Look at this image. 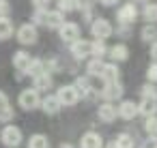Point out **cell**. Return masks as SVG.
<instances>
[{
  "label": "cell",
  "mask_w": 157,
  "mask_h": 148,
  "mask_svg": "<svg viewBox=\"0 0 157 148\" xmlns=\"http://www.w3.org/2000/svg\"><path fill=\"white\" fill-rule=\"evenodd\" d=\"M33 22H35V24H41V26H45V28H50V30H58V28L65 24V17H63V11L37 9Z\"/></svg>",
  "instance_id": "1"
},
{
  "label": "cell",
  "mask_w": 157,
  "mask_h": 148,
  "mask_svg": "<svg viewBox=\"0 0 157 148\" xmlns=\"http://www.w3.org/2000/svg\"><path fill=\"white\" fill-rule=\"evenodd\" d=\"M0 139H2V144L7 148H17L22 144V131L20 127H13V124H7L2 129V133H0Z\"/></svg>",
  "instance_id": "2"
},
{
  "label": "cell",
  "mask_w": 157,
  "mask_h": 148,
  "mask_svg": "<svg viewBox=\"0 0 157 148\" xmlns=\"http://www.w3.org/2000/svg\"><path fill=\"white\" fill-rule=\"evenodd\" d=\"M90 32H93V37L97 39V41H105L108 37H112V24L105 20V17H97L93 24H90Z\"/></svg>",
  "instance_id": "3"
},
{
  "label": "cell",
  "mask_w": 157,
  "mask_h": 148,
  "mask_svg": "<svg viewBox=\"0 0 157 148\" xmlns=\"http://www.w3.org/2000/svg\"><path fill=\"white\" fill-rule=\"evenodd\" d=\"M20 105L24 109H37L41 105V97H39V90L37 88H24L20 92Z\"/></svg>",
  "instance_id": "4"
},
{
  "label": "cell",
  "mask_w": 157,
  "mask_h": 148,
  "mask_svg": "<svg viewBox=\"0 0 157 148\" xmlns=\"http://www.w3.org/2000/svg\"><path fill=\"white\" fill-rule=\"evenodd\" d=\"M136 17H138V9L133 7V2L123 5V7L116 11V22H118L121 26H129V24H133Z\"/></svg>",
  "instance_id": "5"
},
{
  "label": "cell",
  "mask_w": 157,
  "mask_h": 148,
  "mask_svg": "<svg viewBox=\"0 0 157 148\" xmlns=\"http://www.w3.org/2000/svg\"><path fill=\"white\" fill-rule=\"evenodd\" d=\"M39 39V32L35 28V24H22L20 30H17V41L22 45H35Z\"/></svg>",
  "instance_id": "6"
},
{
  "label": "cell",
  "mask_w": 157,
  "mask_h": 148,
  "mask_svg": "<svg viewBox=\"0 0 157 148\" xmlns=\"http://www.w3.org/2000/svg\"><path fill=\"white\" fill-rule=\"evenodd\" d=\"M58 35L65 43H75L80 39V26L75 22H65L60 28H58Z\"/></svg>",
  "instance_id": "7"
},
{
  "label": "cell",
  "mask_w": 157,
  "mask_h": 148,
  "mask_svg": "<svg viewBox=\"0 0 157 148\" xmlns=\"http://www.w3.org/2000/svg\"><path fill=\"white\" fill-rule=\"evenodd\" d=\"M71 54H73V58H78V60L90 58V56H93V41L78 39L75 43H71Z\"/></svg>",
  "instance_id": "8"
},
{
  "label": "cell",
  "mask_w": 157,
  "mask_h": 148,
  "mask_svg": "<svg viewBox=\"0 0 157 148\" xmlns=\"http://www.w3.org/2000/svg\"><path fill=\"white\" fill-rule=\"evenodd\" d=\"M56 97H58V101L63 105H75L80 101V92H78L75 86H60L58 92H56Z\"/></svg>",
  "instance_id": "9"
},
{
  "label": "cell",
  "mask_w": 157,
  "mask_h": 148,
  "mask_svg": "<svg viewBox=\"0 0 157 148\" xmlns=\"http://www.w3.org/2000/svg\"><path fill=\"white\" fill-rule=\"evenodd\" d=\"M101 97L105 101H114V99H121L123 97V84L116 80V82H105L103 90H101Z\"/></svg>",
  "instance_id": "10"
},
{
  "label": "cell",
  "mask_w": 157,
  "mask_h": 148,
  "mask_svg": "<svg viewBox=\"0 0 157 148\" xmlns=\"http://www.w3.org/2000/svg\"><path fill=\"white\" fill-rule=\"evenodd\" d=\"M138 114H140V109H138V103H133V101H123L118 105V116L123 120H133Z\"/></svg>",
  "instance_id": "11"
},
{
  "label": "cell",
  "mask_w": 157,
  "mask_h": 148,
  "mask_svg": "<svg viewBox=\"0 0 157 148\" xmlns=\"http://www.w3.org/2000/svg\"><path fill=\"white\" fill-rule=\"evenodd\" d=\"M101 146H103V139H101V135L95 133V131L84 133L82 139H80V148H101Z\"/></svg>",
  "instance_id": "12"
},
{
  "label": "cell",
  "mask_w": 157,
  "mask_h": 148,
  "mask_svg": "<svg viewBox=\"0 0 157 148\" xmlns=\"http://www.w3.org/2000/svg\"><path fill=\"white\" fill-rule=\"evenodd\" d=\"M41 107H43V112H45V114L54 116V114H58V112H60L63 103L58 101V97H56V94H50V97L41 99Z\"/></svg>",
  "instance_id": "13"
},
{
  "label": "cell",
  "mask_w": 157,
  "mask_h": 148,
  "mask_svg": "<svg viewBox=\"0 0 157 148\" xmlns=\"http://www.w3.org/2000/svg\"><path fill=\"white\" fill-rule=\"evenodd\" d=\"M99 120H103V122H112V120H116V116H118V107H114L110 101H105L103 105H99Z\"/></svg>",
  "instance_id": "14"
},
{
  "label": "cell",
  "mask_w": 157,
  "mask_h": 148,
  "mask_svg": "<svg viewBox=\"0 0 157 148\" xmlns=\"http://www.w3.org/2000/svg\"><path fill=\"white\" fill-rule=\"evenodd\" d=\"M138 109H140V114H144L146 118H148V116H155V114H157V99L142 97V101L138 103Z\"/></svg>",
  "instance_id": "15"
},
{
  "label": "cell",
  "mask_w": 157,
  "mask_h": 148,
  "mask_svg": "<svg viewBox=\"0 0 157 148\" xmlns=\"http://www.w3.org/2000/svg\"><path fill=\"white\" fill-rule=\"evenodd\" d=\"M30 60H33V58H30L24 50H20V52H15V54H13V67H15L20 73H26V69H28Z\"/></svg>",
  "instance_id": "16"
},
{
  "label": "cell",
  "mask_w": 157,
  "mask_h": 148,
  "mask_svg": "<svg viewBox=\"0 0 157 148\" xmlns=\"http://www.w3.org/2000/svg\"><path fill=\"white\" fill-rule=\"evenodd\" d=\"M43 73H48V65H45L43 60H39V58H33L30 65H28V69H26V75H30V77L35 80V77L43 75Z\"/></svg>",
  "instance_id": "17"
},
{
  "label": "cell",
  "mask_w": 157,
  "mask_h": 148,
  "mask_svg": "<svg viewBox=\"0 0 157 148\" xmlns=\"http://www.w3.org/2000/svg\"><path fill=\"white\" fill-rule=\"evenodd\" d=\"M108 54H110V58H114V62H123V60L129 58V50H127V45H123V43H116L114 47H110Z\"/></svg>",
  "instance_id": "18"
},
{
  "label": "cell",
  "mask_w": 157,
  "mask_h": 148,
  "mask_svg": "<svg viewBox=\"0 0 157 148\" xmlns=\"http://www.w3.org/2000/svg\"><path fill=\"white\" fill-rule=\"evenodd\" d=\"M118 75H121V71H118L116 62H110V65H103V71H101L99 77H101L103 82H116Z\"/></svg>",
  "instance_id": "19"
},
{
  "label": "cell",
  "mask_w": 157,
  "mask_h": 148,
  "mask_svg": "<svg viewBox=\"0 0 157 148\" xmlns=\"http://www.w3.org/2000/svg\"><path fill=\"white\" fill-rule=\"evenodd\" d=\"M11 118H13V109H11V105H9L7 94L0 90V120H11Z\"/></svg>",
  "instance_id": "20"
},
{
  "label": "cell",
  "mask_w": 157,
  "mask_h": 148,
  "mask_svg": "<svg viewBox=\"0 0 157 148\" xmlns=\"http://www.w3.org/2000/svg\"><path fill=\"white\" fill-rule=\"evenodd\" d=\"M28 148H50V139L43 133H35L28 139Z\"/></svg>",
  "instance_id": "21"
},
{
  "label": "cell",
  "mask_w": 157,
  "mask_h": 148,
  "mask_svg": "<svg viewBox=\"0 0 157 148\" xmlns=\"http://www.w3.org/2000/svg\"><path fill=\"white\" fill-rule=\"evenodd\" d=\"M13 37V22L9 17H0V41H7Z\"/></svg>",
  "instance_id": "22"
},
{
  "label": "cell",
  "mask_w": 157,
  "mask_h": 148,
  "mask_svg": "<svg viewBox=\"0 0 157 148\" xmlns=\"http://www.w3.org/2000/svg\"><path fill=\"white\" fill-rule=\"evenodd\" d=\"M142 17L146 24H157V5L155 2H146L144 11H142Z\"/></svg>",
  "instance_id": "23"
},
{
  "label": "cell",
  "mask_w": 157,
  "mask_h": 148,
  "mask_svg": "<svg viewBox=\"0 0 157 148\" xmlns=\"http://www.w3.org/2000/svg\"><path fill=\"white\" fill-rule=\"evenodd\" d=\"M33 88H37L39 92H41V90H50V88H52V75H50V73H43V75L35 77V86H33Z\"/></svg>",
  "instance_id": "24"
},
{
  "label": "cell",
  "mask_w": 157,
  "mask_h": 148,
  "mask_svg": "<svg viewBox=\"0 0 157 148\" xmlns=\"http://www.w3.org/2000/svg\"><path fill=\"white\" fill-rule=\"evenodd\" d=\"M140 37H142V41H157V26L155 24H144V28H142V32H140Z\"/></svg>",
  "instance_id": "25"
},
{
  "label": "cell",
  "mask_w": 157,
  "mask_h": 148,
  "mask_svg": "<svg viewBox=\"0 0 157 148\" xmlns=\"http://www.w3.org/2000/svg\"><path fill=\"white\" fill-rule=\"evenodd\" d=\"M101 71H103V62H101V58H93V60L88 62V67H86V73H88L90 77H99Z\"/></svg>",
  "instance_id": "26"
},
{
  "label": "cell",
  "mask_w": 157,
  "mask_h": 148,
  "mask_svg": "<svg viewBox=\"0 0 157 148\" xmlns=\"http://www.w3.org/2000/svg\"><path fill=\"white\" fill-rule=\"evenodd\" d=\"M73 86L78 88V92H80V97H88V94L93 92V88H90V82H88V77H78Z\"/></svg>",
  "instance_id": "27"
},
{
  "label": "cell",
  "mask_w": 157,
  "mask_h": 148,
  "mask_svg": "<svg viewBox=\"0 0 157 148\" xmlns=\"http://www.w3.org/2000/svg\"><path fill=\"white\" fill-rule=\"evenodd\" d=\"M112 148H133V137L129 133H121V135H116Z\"/></svg>",
  "instance_id": "28"
},
{
  "label": "cell",
  "mask_w": 157,
  "mask_h": 148,
  "mask_svg": "<svg viewBox=\"0 0 157 148\" xmlns=\"http://www.w3.org/2000/svg\"><path fill=\"white\" fill-rule=\"evenodd\" d=\"M108 54V47L103 41H93V58H103Z\"/></svg>",
  "instance_id": "29"
},
{
  "label": "cell",
  "mask_w": 157,
  "mask_h": 148,
  "mask_svg": "<svg viewBox=\"0 0 157 148\" xmlns=\"http://www.w3.org/2000/svg\"><path fill=\"white\" fill-rule=\"evenodd\" d=\"M144 131H146L148 135H155V137H157V116H148V118L144 120Z\"/></svg>",
  "instance_id": "30"
},
{
  "label": "cell",
  "mask_w": 157,
  "mask_h": 148,
  "mask_svg": "<svg viewBox=\"0 0 157 148\" xmlns=\"http://www.w3.org/2000/svg\"><path fill=\"white\" fill-rule=\"evenodd\" d=\"M56 5H58V11L69 13V11L75 9V0H56Z\"/></svg>",
  "instance_id": "31"
},
{
  "label": "cell",
  "mask_w": 157,
  "mask_h": 148,
  "mask_svg": "<svg viewBox=\"0 0 157 148\" xmlns=\"http://www.w3.org/2000/svg\"><path fill=\"white\" fill-rule=\"evenodd\" d=\"M146 77H148L151 84H157V62L148 65V69H146Z\"/></svg>",
  "instance_id": "32"
},
{
  "label": "cell",
  "mask_w": 157,
  "mask_h": 148,
  "mask_svg": "<svg viewBox=\"0 0 157 148\" xmlns=\"http://www.w3.org/2000/svg\"><path fill=\"white\" fill-rule=\"evenodd\" d=\"M142 97H151V99H157V88L153 84H146L142 86Z\"/></svg>",
  "instance_id": "33"
},
{
  "label": "cell",
  "mask_w": 157,
  "mask_h": 148,
  "mask_svg": "<svg viewBox=\"0 0 157 148\" xmlns=\"http://www.w3.org/2000/svg\"><path fill=\"white\" fill-rule=\"evenodd\" d=\"M75 9H80V11H90L93 9V0H75Z\"/></svg>",
  "instance_id": "34"
},
{
  "label": "cell",
  "mask_w": 157,
  "mask_h": 148,
  "mask_svg": "<svg viewBox=\"0 0 157 148\" xmlns=\"http://www.w3.org/2000/svg\"><path fill=\"white\" fill-rule=\"evenodd\" d=\"M9 11H11V5L7 0H0V17H9Z\"/></svg>",
  "instance_id": "35"
},
{
  "label": "cell",
  "mask_w": 157,
  "mask_h": 148,
  "mask_svg": "<svg viewBox=\"0 0 157 148\" xmlns=\"http://www.w3.org/2000/svg\"><path fill=\"white\" fill-rule=\"evenodd\" d=\"M142 148H157V137H155V135H151L148 139H144Z\"/></svg>",
  "instance_id": "36"
},
{
  "label": "cell",
  "mask_w": 157,
  "mask_h": 148,
  "mask_svg": "<svg viewBox=\"0 0 157 148\" xmlns=\"http://www.w3.org/2000/svg\"><path fill=\"white\" fill-rule=\"evenodd\" d=\"M48 5H50V0H33L35 9H48Z\"/></svg>",
  "instance_id": "37"
},
{
  "label": "cell",
  "mask_w": 157,
  "mask_h": 148,
  "mask_svg": "<svg viewBox=\"0 0 157 148\" xmlns=\"http://www.w3.org/2000/svg\"><path fill=\"white\" fill-rule=\"evenodd\" d=\"M151 58H153V60L157 62V41H155V43L151 45Z\"/></svg>",
  "instance_id": "38"
},
{
  "label": "cell",
  "mask_w": 157,
  "mask_h": 148,
  "mask_svg": "<svg viewBox=\"0 0 157 148\" xmlns=\"http://www.w3.org/2000/svg\"><path fill=\"white\" fill-rule=\"evenodd\" d=\"M99 2L103 5V7H112V5H116L118 0H99Z\"/></svg>",
  "instance_id": "39"
},
{
  "label": "cell",
  "mask_w": 157,
  "mask_h": 148,
  "mask_svg": "<svg viewBox=\"0 0 157 148\" xmlns=\"http://www.w3.org/2000/svg\"><path fill=\"white\" fill-rule=\"evenodd\" d=\"M60 148H73V146H71V144H63Z\"/></svg>",
  "instance_id": "40"
},
{
  "label": "cell",
  "mask_w": 157,
  "mask_h": 148,
  "mask_svg": "<svg viewBox=\"0 0 157 148\" xmlns=\"http://www.w3.org/2000/svg\"><path fill=\"white\" fill-rule=\"evenodd\" d=\"M140 2H148V0H140Z\"/></svg>",
  "instance_id": "41"
}]
</instances>
